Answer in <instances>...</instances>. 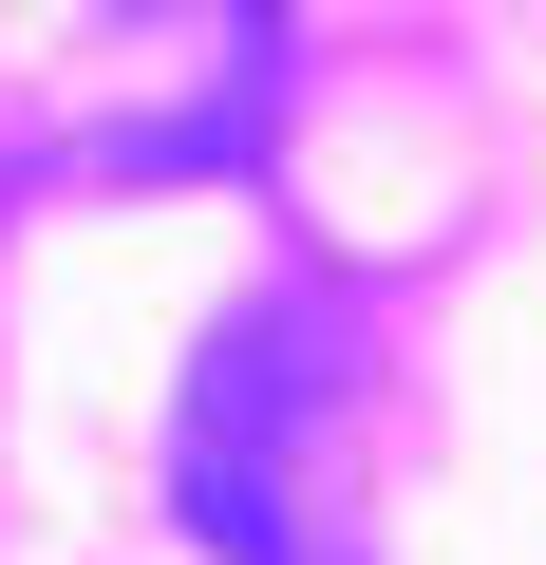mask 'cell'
Masks as SVG:
<instances>
[{"mask_svg": "<svg viewBox=\"0 0 546 565\" xmlns=\"http://www.w3.org/2000/svg\"><path fill=\"white\" fill-rule=\"evenodd\" d=\"M170 527L207 565H377V340L340 282H245L189 340Z\"/></svg>", "mask_w": 546, "mask_h": 565, "instance_id": "cell-1", "label": "cell"}, {"mask_svg": "<svg viewBox=\"0 0 546 565\" xmlns=\"http://www.w3.org/2000/svg\"><path fill=\"white\" fill-rule=\"evenodd\" d=\"M283 0H0V189H207L283 132Z\"/></svg>", "mask_w": 546, "mask_h": 565, "instance_id": "cell-2", "label": "cell"}]
</instances>
